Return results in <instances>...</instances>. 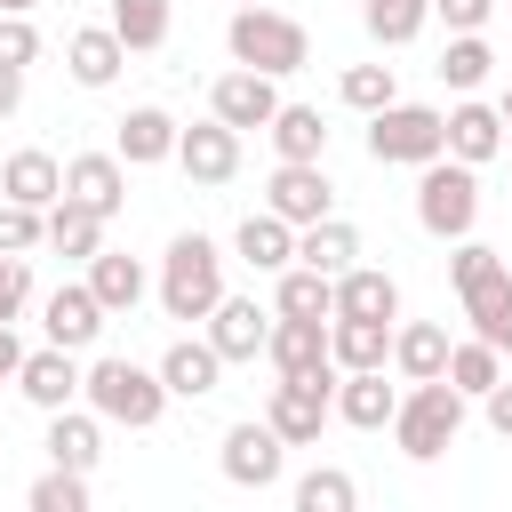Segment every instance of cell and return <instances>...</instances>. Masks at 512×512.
<instances>
[{"label":"cell","mask_w":512,"mask_h":512,"mask_svg":"<svg viewBox=\"0 0 512 512\" xmlns=\"http://www.w3.org/2000/svg\"><path fill=\"white\" fill-rule=\"evenodd\" d=\"M336 312H352V320H400V280L376 272V264H352V272H336Z\"/></svg>","instance_id":"28"},{"label":"cell","mask_w":512,"mask_h":512,"mask_svg":"<svg viewBox=\"0 0 512 512\" xmlns=\"http://www.w3.org/2000/svg\"><path fill=\"white\" fill-rule=\"evenodd\" d=\"M232 248H240L248 272H288V264H296V224L272 216V208H256V216L232 232Z\"/></svg>","instance_id":"25"},{"label":"cell","mask_w":512,"mask_h":512,"mask_svg":"<svg viewBox=\"0 0 512 512\" xmlns=\"http://www.w3.org/2000/svg\"><path fill=\"white\" fill-rule=\"evenodd\" d=\"M448 152V112L440 104H384V112H368V160L376 168H424V160H440Z\"/></svg>","instance_id":"6"},{"label":"cell","mask_w":512,"mask_h":512,"mask_svg":"<svg viewBox=\"0 0 512 512\" xmlns=\"http://www.w3.org/2000/svg\"><path fill=\"white\" fill-rule=\"evenodd\" d=\"M216 464H224L232 488H256V496H264V488H280V472H288V440H280L264 416H248V424L224 432V456H216Z\"/></svg>","instance_id":"9"},{"label":"cell","mask_w":512,"mask_h":512,"mask_svg":"<svg viewBox=\"0 0 512 512\" xmlns=\"http://www.w3.org/2000/svg\"><path fill=\"white\" fill-rule=\"evenodd\" d=\"M0 64H40V32H32V16H0Z\"/></svg>","instance_id":"42"},{"label":"cell","mask_w":512,"mask_h":512,"mask_svg":"<svg viewBox=\"0 0 512 512\" xmlns=\"http://www.w3.org/2000/svg\"><path fill=\"white\" fill-rule=\"evenodd\" d=\"M104 296L88 288V280H64V288H48V304H40V328H48V344H64V352H88L96 336H104Z\"/></svg>","instance_id":"12"},{"label":"cell","mask_w":512,"mask_h":512,"mask_svg":"<svg viewBox=\"0 0 512 512\" xmlns=\"http://www.w3.org/2000/svg\"><path fill=\"white\" fill-rule=\"evenodd\" d=\"M432 16H440L448 32H480V24L496 16V0H432Z\"/></svg>","instance_id":"43"},{"label":"cell","mask_w":512,"mask_h":512,"mask_svg":"<svg viewBox=\"0 0 512 512\" xmlns=\"http://www.w3.org/2000/svg\"><path fill=\"white\" fill-rule=\"evenodd\" d=\"M296 264H312V272H328V280H336V272H352V264H360V232H352L344 216H320V224H304V232H296Z\"/></svg>","instance_id":"29"},{"label":"cell","mask_w":512,"mask_h":512,"mask_svg":"<svg viewBox=\"0 0 512 512\" xmlns=\"http://www.w3.org/2000/svg\"><path fill=\"white\" fill-rule=\"evenodd\" d=\"M336 96H344L352 112H384V104L400 96V80H392V64H344V80H336Z\"/></svg>","instance_id":"39"},{"label":"cell","mask_w":512,"mask_h":512,"mask_svg":"<svg viewBox=\"0 0 512 512\" xmlns=\"http://www.w3.org/2000/svg\"><path fill=\"white\" fill-rule=\"evenodd\" d=\"M32 8H40V0H0V16H32Z\"/></svg>","instance_id":"48"},{"label":"cell","mask_w":512,"mask_h":512,"mask_svg":"<svg viewBox=\"0 0 512 512\" xmlns=\"http://www.w3.org/2000/svg\"><path fill=\"white\" fill-rule=\"evenodd\" d=\"M328 352H336V368H384V360H392V320H352V312H336V320H328Z\"/></svg>","instance_id":"30"},{"label":"cell","mask_w":512,"mask_h":512,"mask_svg":"<svg viewBox=\"0 0 512 512\" xmlns=\"http://www.w3.org/2000/svg\"><path fill=\"white\" fill-rule=\"evenodd\" d=\"M16 368H24V344H16V328L0 320V384H16Z\"/></svg>","instance_id":"47"},{"label":"cell","mask_w":512,"mask_h":512,"mask_svg":"<svg viewBox=\"0 0 512 512\" xmlns=\"http://www.w3.org/2000/svg\"><path fill=\"white\" fill-rule=\"evenodd\" d=\"M360 504V488H352V472H336V464H312L304 480H296V512H352Z\"/></svg>","instance_id":"38"},{"label":"cell","mask_w":512,"mask_h":512,"mask_svg":"<svg viewBox=\"0 0 512 512\" xmlns=\"http://www.w3.org/2000/svg\"><path fill=\"white\" fill-rule=\"evenodd\" d=\"M360 24H368V40H376V48H408V40L432 24V0H368V8H360Z\"/></svg>","instance_id":"36"},{"label":"cell","mask_w":512,"mask_h":512,"mask_svg":"<svg viewBox=\"0 0 512 512\" xmlns=\"http://www.w3.org/2000/svg\"><path fill=\"white\" fill-rule=\"evenodd\" d=\"M496 112H504V128H512V88H504V96H496Z\"/></svg>","instance_id":"49"},{"label":"cell","mask_w":512,"mask_h":512,"mask_svg":"<svg viewBox=\"0 0 512 512\" xmlns=\"http://www.w3.org/2000/svg\"><path fill=\"white\" fill-rule=\"evenodd\" d=\"M336 376H344V368H320V376H280V384L264 392V424H272L288 448H312V440H320V424L336 416Z\"/></svg>","instance_id":"8"},{"label":"cell","mask_w":512,"mask_h":512,"mask_svg":"<svg viewBox=\"0 0 512 512\" xmlns=\"http://www.w3.org/2000/svg\"><path fill=\"white\" fill-rule=\"evenodd\" d=\"M24 104V64H0V120H16Z\"/></svg>","instance_id":"46"},{"label":"cell","mask_w":512,"mask_h":512,"mask_svg":"<svg viewBox=\"0 0 512 512\" xmlns=\"http://www.w3.org/2000/svg\"><path fill=\"white\" fill-rule=\"evenodd\" d=\"M264 136H272L280 160H328V120H320V104H280Z\"/></svg>","instance_id":"31"},{"label":"cell","mask_w":512,"mask_h":512,"mask_svg":"<svg viewBox=\"0 0 512 512\" xmlns=\"http://www.w3.org/2000/svg\"><path fill=\"white\" fill-rule=\"evenodd\" d=\"M392 408H400V392L384 384V368H344V376H336V424H352V432H384Z\"/></svg>","instance_id":"22"},{"label":"cell","mask_w":512,"mask_h":512,"mask_svg":"<svg viewBox=\"0 0 512 512\" xmlns=\"http://www.w3.org/2000/svg\"><path fill=\"white\" fill-rule=\"evenodd\" d=\"M488 72H496V48H488L480 32H448V48H440V80H448L456 96H480Z\"/></svg>","instance_id":"34"},{"label":"cell","mask_w":512,"mask_h":512,"mask_svg":"<svg viewBox=\"0 0 512 512\" xmlns=\"http://www.w3.org/2000/svg\"><path fill=\"white\" fill-rule=\"evenodd\" d=\"M448 280H456V296H464V320H472V336H488L496 352H512V264L488 248V240H456V256H448Z\"/></svg>","instance_id":"1"},{"label":"cell","mask_w":512,"mask_h":512,"mask_svg":"<svg viewBox=\"0 0 512 512\" xmlns=\"http://www.w3.org/2000/svg\"><path fill=\"white\" fill-rule=\"evenodd\" d=\"M48 248H56V256H80V264H88V256L104 248V216H96L88 200H72V192H64V200L48 208Z\"/></svg>","instance_id":"33"},{"label":"cell","mask_w":512,"mask_h":512,"mask_svg":"<svg viewBox=\"0 0 512 512\" xmlns=\"http://www.w3.org/2000/svg\"><path fill=\"white\" fill-rule=\"evenodd\" d=\"M208 112L224 120V128H272V112H280V88H272V72H248V64H232L216 88H208Z\"/></svg>","instance_id":"14"},{"label":"cell","mask_w":512,"mask_h":512,"mask_svg":"<svg viewBox=\"0 0 512 512\" xmlns=\"http://www.w3.org/2000/svg\"><path fill=\"white\" fill-rule=\"evenodd\" d=\"M88 288H96V296H104V312L120 320V312H136V304L152 296V272H144L136 256H112V248H96V256H88Z\"/></svg>","instance_id":"27"},{"label":"cell","mask_w":512,"mask_h":512,"mask_svg":"<svg viewBox=\"0 0 512 512\" xmlns=\"http://www.w3.org/2000/svg\"><path fill=\"white\" fill-rule=\"evenodd\" d=\"M176 136H184V120L168 104H128L120 128H112V152L128 168H160V160H176Z\"/></svg>","instance_id":"15"},{"label":"cell","mask_w":512,"mask_h":512,"mask_svg":"<svg viewBox=\"0 0 512 512\" xmlns=\"http://www.w3.org/2000/svg\"><path fill=\"white\" fill-rule=\"evenodd\" d=\"M264 360H272L280 376H320V368H336V352H328V320H288V312H272V344H264Z\"/></svg>","instance_id":"18"},{"label":"cell","mask_w":512,"mask_h":512,"mask_svg":"<svg viewBox=\"0 0 512 512\" xmlns=\"http://www.w3.org/2000/svg\"><path fill=\"white\" fill-rule=\"evenodd\" d=\"M224 304V248L208 232H176L160 256V312L168 320H208Z\"/></svg>","instance_id":"3"},{"label":"cell","mask_w":512,"mask_h":512,"mask_svg":"<svg viewBox=\"0 0 512 512\" xmlns=\"http://www.w3.org/2000/svg\"><path fill=\"white\" fill-rule=\"evenodd\" d=\"M48 464L96 472V464H104V416H96V408H56V416H48Z\"/></svg>","instance_id":"24"},{"label":"cell","mask_w":512,"mask_h":512,"mask_svg":"<svg viewBox=\"0 0 512 512\" xmlns=\"http://www.w3.org/2000/svg\"><path fill=\"white\" fill-rule=\"evenodd\" d=\"M272 312H288V320H336V280L312 272V264H288L280 288H272Z\"/></svg>","instance_id":"32"},{"label":"cell","mask_w":512,"mask_h":512,"mask_svg":"<svg viewBox=\"0 0 512 512\" xmlns=\"http://www.w3.org/2000/svg\"><path fill=\"white\" fill-rule=\"evenodd\" d=\"M416 224L432 232V240H464L472 224H480V168H464V160H424V176H416Z\"/></svg>","instance_id":"7"},{"label":"cell","mask_w":512,"mask_h":512,"mask_svg":"<svg viewBox=\"0 0 512 512\" xmlns=\"http://www.w3.org/2000/svg\"><path fill=\"white\" fill-rule=\"evenodd\" d=\"M264 208H272V216H288V224L304 232V224L336 216V184H328V168H320V160H280V168H272V184H264Z\"/></svg>","instance_id":"10"},{"label":"cell","mask_w":512,"mask_h":512,"mask_svg":"<svg viewBox=\"0 0 512 512\" xmlns=\"http://www.w3.org/2000/svg\"><path fill=\"white\" fill-rule=\"evenodd\" d=\"M176 168H184L192 184H208V192H216V184H232V176H240V128H224L216 112H208V120H192V128L176 136Z\"/></svg>","instance_id":"11"},{"label":"cell","mask_w":512,"mask_h":512,"mask_svg":"<svg viewBox=\"0 0 512 512\" xmlns=\"http://www.w3.org/2000/svg\"><path fill=\"white\" fill-rule=\"evenodd\" d=\"M64 192L88 200V208L112 224V216L128 208V160H120V152H72V160H64Z\"/></svg>","instance_id":"16"},{"label":"cell","mask_w":512,"mask_h":512,"mask_svg":"<svg viewBox=\"0 0 512 512\" xmlns=\"http://www.w3.org/2000/svg\"><path fill=\"white\" fill-rule=\"evenodd\" d=\"M480 416H488V432H496V440H512V376L480 392Z\"/></svg>","instance_id":"45"},{"label":"cell","mask_w":512,"mask_h":512,"mask_svg":"<svg viewBox=\"0 0 512 512\" xmlns=\"http://www.w3.org/2000/svg\"><path fill=\"white\" fill-rule=\"evenodd\" d=\"M24 296H32L24 256H0V320H16V312H24Z\"/></svg>","instance_id":"44"},{"label":"cell","mask_w":512,"mask_h":512,"mask_svg":"<svg viewBox=\"0 0 512 512\" xmlns=\"http://www.w3.org/2000/svg\"><path fill=\"white\" fill-rule=\"evenodd\" d=\"M120 64H128V40H120L112 24H80V32L64 40V72H72L80 88H112Z\"/></svg>","instance_id":"23"},{"label":"cell","mask_w":512,"mask_h":512,"mask_svg":"<svg viewBox=\"0 0 512 512\" xmlns=\"http://www.w3.org/2000/svg\"><path fill=\"white\" fill-rule=\"evenodd\" d=\"M80 400H88L104 424L152 432V424H160V408H168L176 392L160 384V368H136V360H120V352H104V360H88V384H80Z\"/></svg>","instance_id":"4"},{"label":"cell","mask_w":512,"mask_h":512,"mask_svg":"<svg viewBox=\"0 0 512 512\" xmlns=\"http://www.w3.org/2000/svg\"><path fill=\"white\" fill-rule=\"evenodd\" d=\"M224 48H232V64H248V72H272V80L304 72V56H312L304 24H296V16H280L272 0H256V8H232V24H224Z\"/></svg>","instance_id":"5"},{"label":"cell","mask_w":512,"mask_h":512,"mask_svg":"<svg viewBox=\"0 0 512 512\" xmlns=\"http://www.w3.org/2000/svg\"><path fill=\"white\" fill-rule=\"evenodd\" d=\"M0 200H24V208H56V200H64V160H56V152H40V144L8 152V160H0Z\"/></svg>","instance_id":"20"},{"label":"cell","mask_w":512,"mask_h":512,"mask_svg":"<svg viewBox=\"0 0 512 512\" xmlns=\"http://www.w3.org/2000/svg\"><path fill=\"white\" fill-rule=\"evenodd\" d=\"M168 24H176V0H112V32L128 40V56L160 48V40H168Z\"/></svg>","instance_id":"35"},{"label":"cell","mask_w":512,"mask_h":512,"mask_svg":"<svg viewBox=\"0 0 512 512\" xmlns=\"http://www.w3.org/2000/svg\"><path fill=\"white\" fill-rule=\"evenodd\" d=\"M496 152H504V112L480 104V96H456V112H448V160L488 168Z\"/></svg>","instance_id":"19"},{"label":"cell","mask_w":512,"mask_h":512,"mask_svg":"<svg viewBox=\"0 0 512 512\" xmlns=\"http://www.w3.org/2000/svg\"><path fill=\"white\" fill-rule=\"evenodd\" d=\"M448 328L440 320H400L392 328V368L408 376V384H424V376H448Z\"/></svg>","instance_id":"26"},{"label":"cell","mask_w":512,"mask_h":512,"mask_svg":"<svg viewBox=\"0 0 512 512\" xmlns=\"http://www.w3.org/2000/svg\"><path fill=\"white\" fill-rule=\"evenodd\" d=\"M160 384H168L176 400H208V392L224 384V352H216L208 336H176V344L160 352Z\"/></svg>","instance_id":"21"},{"label":"cell","mask_w":512,"mask_h":512,"mask_svg":"<svg viewBox=\"0 0 512 512\" xmlns=\"http://www.w3.org/2000/svg\"><path fill=\"white\" fill-rule=\"evenodd\" d=\"M32 512H88V472L48 464V472L32 480Z\"/></svg>","instance_id":"41"},{"label":"cell","mask_w":512,"mask_h":512,"mask_svg":"<svg viewBox=\"0 0 512 512\" xmlns=\"http://www.w3.org/2000/svg\"><path fill=\"white\" fill-rule=\"evenodd\" d=\"M448 384L480 400L488 384H504V352H496L488 336H464V344H448Z\"/></svg>","instance_id":"37"},{"label":"cell","mask_w":512,"mask_h":512,"mask_svg":"<svg viewBox=\"0 0 512 512\" xmlns=\"http://www.w3.org/2000/svg\"><path fill=\"white\" fill-rule=\"evenodd\" d=\"M232 8H256V0H232Z\"/></svg>","instance_id":"50"},{"label":"cell","mask_w":512,"mask_h":512,"mask_svg":"<svg viewBox=\"0 0 512 512\" xmlns=\"http://www.w3.org/2000/svg\"><path fill=\"white\" fill-rule=\"evenodd\" d=\"M208 344L224 352V368H232V360H256V352L272 344V312H264L256 296H224V304L208 312Z\"/></svg>","instance_id":"17"},{"label":"cell","mask_w":512,"mask_h":512,"mask_svg":"<svg viewBox=\"0 0 512 512\" xmlns=\"http://www.w3.org/2000/svg\"><path fill=\"white\" fill-rule=\"evenodd\" d=\"M32 248H48V208L0 200V256H32Z\"/></svg>","instance_id":"40"},{"label":"cell","mask_w":512,"mask_h":512,"mask_svg":"<svg viewBox=\"0 0 512 512\" xmlns=\"http://www.w3.org/2000/svg\"><path fill=\"white\" fill-rule=\"evenodd\" d=\"M80 384H88V368H80V352H64V344H40V352H24V368H16V392H24L40 416L72 408V400H80Z\"/></svg>","instance_id":"13"},{"label":"cell","mask_w":512,"mask_h":512,"mask_svg":"<svg viewBox=\"0 0 512 512\" xmlns=\"http://www.w3.org/2000/svg\"><path fill=\"white\" fill-rule=\"evenodd\" d=\"M464 408H472V392H456L448 376L408 384V392H400V408H392V440H400V456H408V464L448 456V448H456V432H464Z\"/></svg>","instance_id":"2"}]
</instances>
